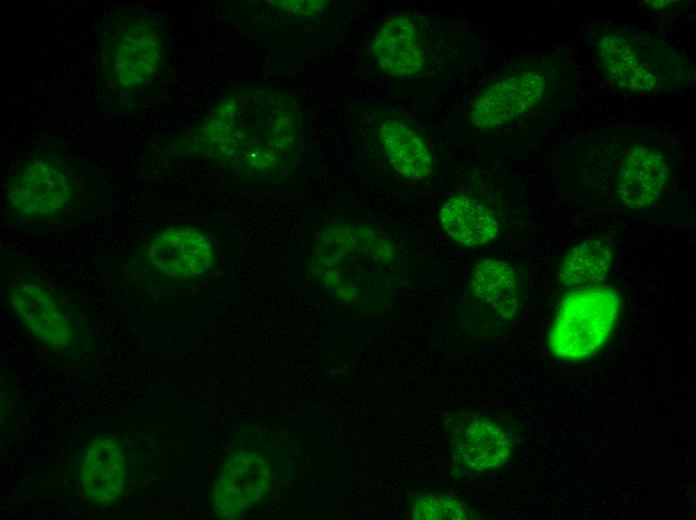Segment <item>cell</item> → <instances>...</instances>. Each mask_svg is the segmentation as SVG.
<instances>
[{
    "instance_id": "cell-16",
    "label": "cell",
    "mask_w": 696,
    "mask_h": 520,
    "mask_svg": "<svg viewBox=\"0 0 696 520\" xmlns=\"http://www.w3.org/2000/svg\"><path fill=\"white\" fill-rule=\"evenodd\" d=\"M615 248L603 237H589L571 245L556 268L559 286L568 290L604 284L612 270Z\"/></svg>"
},
{
    "instance_id": "cell-3",
    "label": "cell",
    "mask_w": 696,
    "mask_h": 520,
    "mask_svg": "<svg viewBox=\"0 0 696 520\" xmlns=\"http://www.w3.org/2000/svg\"><path fill=\"white\" fill-rule=\"evenodd\" d=\"M0 262L1 302L10 316L45 357L90 372L104 355V345L86 302L15 254L2 252Z\"/></svg>"
},
{
    "instance_id": "cell-2",
    "label": "cell",
    "mask_w": 696,
    "mask_h": 520,
    "mask_svg": "<svg viewBox=\"0 0 696 520\" xmlns=\"http://www.w3.org/2000/svg\"><path fill=\"white\" fill-rule=\"evenodd\" d=\"M108 204V191L96 168L57 142L41 141L7 176L1 213L7 226L38 236L93 219Z\"/></svg>"
},
{
    "instance_id": "cell-15",
    "label": "cell",
    "mask_w": 696,
    "mask_h": 520,
    "mask_svg": "<svg viewBox=\"0 0 696 520\" xmlns=\"http://www.w3.org/2000/svg\"><path fill=\"white\" fill-rule=\"evenodd\" d=\"M600 66L616 86L634 92H650L663 82L665 74L657 68V60L633 39L617 33L602 36L596 47Z\"/></svg>"
},
{
    "instance_id": "cell-5",
    "label": "cell",
    "mask_w": 696,
    "mask_h": 520,
    "mask_svg": "<svg viewBox=\"0 0 696 520\" xmlns=\"http://www.w3.org/2000/svg\"><path fill=\"white\" fill-rule=\"evenodd\" d=\"M49 478L50 485L69 503L114 513L142 496L151 467L138 436L100 429L73 436Z\"/></svg>"
},
{
    "instance_id": "cell-8",
    "label": "cell",
    "mask_w": 696,
    "mask_h": 520,
    "mask_svg": "<svg viewBox=\"0 0 696 520\" xmlns=\"http://www.w3.org/2000/svg\"><path fill=\"white\" fill-rule=\"evenodd\" d=\"M621 308L620 291L609 284L568 290L549 328V352L565 362L593 356L610 338Z\"/></svg>"
},
{
    "instance_id": "cell-17",
    "label": "cell",
    "mask_w": 696,
    "mask_h": 520,
    "mask_svg": "<svg viewBox=\"0 0 696 520\" xmlns=\"http://www.w3.org/2000/svg\"><path fill=\"white\" fill-rule=\"evenodd\" d=\"M409 518L416 520H466L471 511L459 496L436 491L417 492L409 500Z\"/></svg>"
},
{
    "instance_id": "cell-14",
    "label": "cell",
    "mask_w": 696,
    "mask_h": 520,
    "mask_svg": "<svg viewBox=\"0 0 696 520\" xmlns=\"http://www.w3.org/2000/svg\"><path fill=\"white\" fill-rule=\"evenodd\" d=\"M439 222L453 241L469 248L495 243L504 228L497 209L480 195L466 190L456 191L444 201Z\"/></svg>"
},
{
    "instance_id": "cell-18",
    "label": "cell",
    "mask_w": 696,
    "mask_h": 520,
    "mask_svg": "<svg viewBox=\"0 0 696 520\" xmlns=\"http://www.w3.org/2000/svg\"><path fill=\"white\" fill-rule=\"evenodd\" d=\"M330 6V1L321 0H270L254 2L255 10L251 12L262 18L270 16V20L273 18L286 24L297 25L321 16Z\"/></svg>"
},
{
    "instance_id": "cell-4",
    "label": "cell",
    "mask_w": 696,
    "mask_h": 520,
    "mask_svg": "<svg viewBox=\"0 0 696 520\" xmlns=\"http://www.w3.org/2000/svg\"><path fill=\"white\" fill-rule=\"evenodd\" d=\"M169 26L138 6L107 13L96 31L95 84L103 111L135 112L160 95L168 78Z\"/></svg>"
},
{
    "instance_id": "cell-11",
    "label": "cell",
    "mask_w": 696,
    "mask_h": 520,
    "mask_svg": "<svg viewBox=\"0 0 696 520\" xmlns=\"http://www.w3.org/2000/svg\"><path fill=\"white\" fill-rule=\"evenodd\" d=\"M432 41L418 17L399 13L388 17L369 45L374 66L386 76L408 79L421 75L433 60Z\"/></svg>"
},
{
    "instance_id": "cell-9",
    "label": "cell",
    "mask_w": 696,
    "mask_h": 520,
    "mask_svg": "<svg viewBox=\"0 0 696 520\" xmlns=\"http://www.w3.org/2000/svg\"><path fill=\"white\" fill-rule=\"evenodd\" d=\"M526 297L522 270L500 257H483L471 268L464 301L473 328L490 336L505 329L521 312Z\"/></svg>"
},
{
    "instance_id": "cell-6",
    "label": "cell",
    "mask_w": 696,
    "mask_h": 520,
    "mask_svg": "<svg viewBox=\"0 0 696 520\" xmlns=\"http://www.w3.org/2000/svg\"><path fill=\"white\" fill-rule=\"evenodd\" d=\"M217 242L209 224L182 220L160 225L136 244L116 268V279L139 298L162 288L185 287L216 268Z\"/></svg>"
},
{
    "instance_id": "cell-12",
    "label": "cell",
    "mask_w": 696,
    "mask_h": 520,
    "mask_svg": "<svg viewBox=\"0 0 696 520\" xmlns=\"http://www.w3.org/2000/svg\"><path fill=\"white\" fill-rule=\"evenodd\" d=\"M546 90V77L535 69L526 68L500 77L472 101L469 122L484 130L505 125L534 108Z\"/></svg>"
},
{
    "instance_id": "cell-19",
    "label": "cell",
    "mask_w": 696,
    "mask_h": 520,
    "mask_svg": "<svg viewBox=\"0 0 696 520\" xmlns=\"http://www.w3.org/2000/svg\"><path fill=\"white\" fill-rule=\"evenodd\" d=\"M1 439L13 441L22 436L24 404L7 372H1Z\"/></svg>"
},
{
    "instance_id": "cell-7",
    "label": "cell",
    "mask_w": 696,
    "mask_h": 520,
    "mask_svg": "<svg viewBox=\"0 0 696 520\" xmlns=\"http://www.w3.org/2000/svg\"><path fill=\"white\" fill-rule=\"evenodd\" d=\"M353 127L358 147L388 175L409 185L433 176L437 168L433 145L409 116L384 106L358 104L353 108Z\"/></svg>"
},
{
    "instance_id": "cell-10",
    "label": "cell",
    "mask_w": 696,
    "mask_h": 520,
    "mask_svg": "<svg viewBox=\"0 0 696 520\" xmlns=\"http://www.w3.org/2000/svg\"><path fill=\"white\" fill-rule=\"evenodd\" d=\"M452 468L461 475H479L504 467L516 449L510 424L482 412H460L449 420Z\"/></svg>"
},
{
    "instance_id": "cell-1",
    "label": "cell",
    "mask_w": 696,
    "mask_h": 520,
    "mask_svg": "<svg viewBox=\"0 0 696 520\" xmlns=\"http://www.w3.org/2000/svg\"><path fill=\"white\" fill-rule=\"evenodd\" d=\"M303 141L302 113L289 92L238 85L192 126L154 140L143 154V172L198 158L241 181L279 182L298 169Z\"/></svg>"
},
{
    "instance_id": "cell-13",
    "label": "cell",
    "mask_w": 696,
    "mask_h": 520,
    "mask_svg": "<svg viewBox=\"0 0 696 520\" xmlns=\"http://www.w3.org/2000/svg\"><path fill=\"white\" fill-rule=\"evenodd\" d=\"M670 179L665 156L656 148L636 144L621 157L615 175V194L629 211L653 206L663 195Z\"/></svg>"
}]
</instances>
